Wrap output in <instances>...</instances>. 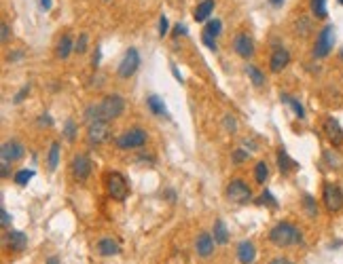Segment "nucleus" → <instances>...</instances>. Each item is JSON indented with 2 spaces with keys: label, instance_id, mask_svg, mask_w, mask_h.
Returning a JSON list of instances; mask_svg holds the SVG:
<instances>
[{
  "label": "nucleus",
  "instance_id": "obj_10",
  "mask_svg": "<svg viewBox=\"0 0 343 264\" xmlns=\"http://www.w3.org/2000/svg\"><path fill=\"white\" fill-rule=\"evenodd\" d=\"M233 51L239 55L241 60H250L254 55V40L250 34L246 32H239L233 36Z\"/></svg>",
  "mask_w": 343,
  "mask_h": 264
},
{
  "label": "nucleus",
  "instance_id": "obj_45",
  "mask_svg": "<svg viewBox=\"0 0 343 264\" xmlns=\"http://www.w3.org/2000/svg\"><path fill=\"white\" fill-rule=\"evenodd\" d=\"M23 57V51H13V53H9V62H17V60H21Z\"/></svg>",
  "mask_w": 343,
  "mask_h": 264
},
{
  "label": "nucleus",
  "instance_id": "obj_2",
  "mask_svg": "<svg viewBox=\"0 0 343 264\" xmlns=\"http://www.w3.org/2000/svg\"><path fill=\"white\" fill-rule=\"evenodd\" d=\"M97 108H100L102 121L110 123V121H117L125 112V100L119 93H112V95H106L102 102H97Z\"/></svg>",
  "mask_w": 343,
  "mask_h": 264
},
{
  "label": "nucleus",
  "instance_id": "obj_32",
  "mask_svg": "<svg viewBox=\"0 0 343 264\" xmlns=\"http://www.w3.org/2000/svg\"><path fill=\"white\" fill-rule=\"evenodd\" d=\"M32 178H34V169H19L15 175H13V180H15L17 186H26Z\"/></svg>",
  "mask_w": 343,
  "mask_h": 264
},
{
  "label": "nucleus",
  "instance_id": "obj_34",
  "mask_svg": "<svg viewBox=\"0 0 343 264\" xmlns=\"http://www.w3.org/2000/svg\"><path fill=\"white\" fill-rule=\"evenodd\" d=\"M64 135H66V140L75 142V137H77V123H75L72 119H68V121H66V127H64Z\"/></svg>",
  "mask_w": 343,
  "mask_h": 264
},
{
  "label": "nucleus",
  "instance_id": "obj_26",
  "mask_svg": "<svg viewBox=\"0 0 343 264\" xmlns=\"http://www.w3.org/2000/svg\"><path fill=\"white\" fill-rule=\"evenodd\" d=\"M301 203H303V212L307 214V218H316L318 216V203H316V199H313L309 192L303 194V201Z\"/></svg>",
  "mask_w": 343,
  "mask_h": 264
},
{
  "label": "nucleus",
  "instance_id": "obj_37",
  "mask_svg": "<svg viewBox=\"0 0 343 264\" xmlns=\"http://www.w3.org/2000/svg\"><path fill=\"white\" fill-rule=\"evenodd\" d=\"M223 127H225V131H229V133H235V131H237V121H235L231 114H227V116L223 119Z\"/></svg>",
  "mask_w": 343,
  "mask_h": 264
},
{
  "label": "nucleus",
  "instance_id": "obj_17",
  "mask_svg": "<svg viewBox=\"0 0 343 264\" xmlns=\"http://www.w3.org/2000/svg\"><path fill=\"white\" fill-rule=\"evenodd\" d=\"M95 252L100 256H117V254H121V247H119V243L114 241V239L104 237V239H100L95 243Z\"/></svg>",
  "mask_w": 343,
  "mask_h": 264
},
{
  "label": "nucleus",
  "instance_id": "obj_42",
  "mask_svg": "<svg viewBox=\"0 0 343 264\" xmlns=\"http://www.w3.org/2000/svg\"><path fill=\"white\" fill-rule=\"evenodd\" d=\"M0 222H3V228H11V214L5 210H0Z\"/></svg>",
  "mask_w": 343,
  "mask_h": 264
},
{
  "label": "nucleus",
  "instance_id": "obj_27",
  "mask_svg": "<svg viewBox=\"0 0 343 264\" xmlns=\"http://www.w3.org/2000/svg\"><path fill=\"white\" fill-rule=\"evenodd\" d=\"M282 102H284V104H288V106L295 110V114H297L299 119H305V108H303V104L299 102V100L290 97L288 93H282Z\"/></svg>",
  "mask_w": 343,
  "mask_h": 264
},
{
  "label": "nucleus",
  "instance_id": "obj_24",
  "mask_svg": "<svg viewBox=\"0 0 343 264\" xmlns=\"http://www.w3.org/2000/svg\"><path fill=\"white\" fill-rule=\"evenodd\" d=\"M246 74H248V78H250V82H252L254 87L261 89V87L265 85V74H263L254 64H248V66H246Z\"/></svg>",
  "mask_w": 343,
  "mask_h": 264
},
{
  "label": "nucleus",
  "instance_id": "obj_51",
  "mask_svg": "<svg viewBox=\"0 0 343 264\" xmlns=\"http://www.w3.org/2000/svg\"><path fill=\"white\" fill-rule=\"evenodd\" d=\"M47 264H60V258H57V256H51V258H47Z\"/></svg>",
  "mask_w": 343,
  "mask_h": 264
},
{
  "label": "nucleus",
  "instance_id": "obj_35",
  "mask_svg": "<svg viewBox=\"0 0 343 264\" xmlns=\"http://www.w3.org/2000/svg\"><path fill=\"white\" fill-rule=\"evenodd\" d=\"M295 30H297V34L307 36V34L311 32V21H309V19H305V17H301V19L297 21V27H295Z\"/></svg>",
  "mask_w": 343,
  "mask_h": 264
},
{
  "label": "nucleus",
  "instance_id": "obj_14",
  "mask_svg": "<svg viewBox=\"0 0 343 264\" xmlns=\"http://www.w3.org/2000/svg\"><path fill=\"white\" fill-rule=\"evenodd\" d=\"M324 133H326L328 142H331L333 146H341V142H343V129H341V125H339L337 119L328 116L324 121Z\"/></svg>",
  "mask_w": 343,
  "mask_h": 264
},
{
  "label": "nucleus",
  "instance_id": "obj_9",
  "mask_svg": "<svg viewBox=\"0 0 343 264\" xmlns=\"http://www.w3.org/2000/svg\"><path fill=\"white\" fill-rule=\"evenodd\" d=\"M108 137H110V123L108 121H97V123H91L87 127V142L91 146L104 144Z\"/></svg>",
  "mask_w": 343,
  "mask_h": 264
},
{
  "label": "nucleus",
  "instance_id": "obj_31",
  "mask_svg": "<svg viewBox=\"0 0 343 264\" xmlns=\"http://www.w3.org/2000/svg\"><path fill=\"white\" fill-rule=\"evenodd\" d=\"M311 13H313V17L324 19V17L328 15V11H326V0H311Z\"/></svg>",
  "mask_w": 343,
  "mask_h": 264
},
{
  "label": "nucleus",
  "instance_id": "obj_4",
  "mask_svg": "<svg viewBox=\"0 0 343 264\" xmlns=\"http://www.w3.org/2000/svg\"><path fill=\"white\" fill-rule=\"evenodd\" d=\"M106 192H108V197L114 199V201H125L127 194H130L127 180L119 171H108L106 173Z\"/></svg>",
  "mask_w": 343,
  "mask_h": 264
},
{
  "label": "nucleus",
  "instance_id": "obj_55",
  "mask_svg": "<svg viewBox=\"0 0 343 264\" xmlns=\"http://www.w3.org/2000/svg\"><path fill=\"white\" fill-rule=\"evenodd\" d=\"M337 3H339V5H343V0H337Z\"/></svg>",
  "mask_w": 343,
  "mask_h": 264
},
{
  "label": "nucleus",
  "instance_id": "obj_1",
  "mask_svg": "<svg viewBox=\"0 0 343 264\" xmlns=\"http://www.w3.org/2000/svg\"><path fill=\"white\" fill-rule=\"evenodd\" d=\"M269 241L276 247H292L303 243V232L292 222H278V224L269 230Z\"/></svg>",
  "mask_w": 343,
  "mask_h": 264
},
{
  "label": "nucleus",
  "instance_id": "obj_41",
  "mask_svg": "<svg viewBox=\"0 0 343 264\" xmlns=\"http://www.w3.org/2000/svg\"><path fill=\"white\" fill-rule=\"evenodd\" d=\"M167 32H169V23H167V17H165V15H161V17H159V36L163 38Z\"/></svg>",
  "mask_w": 343,
  "mask_h": 264
},
{
  "label": "nucleus",
  "instance_id": "obj_28",
  "mask_svg": "<svg viewBox=\"0 0 343 264\" xmlns=\"http://www.w3.org/2000/svg\"><path fill=\"white\" fill-rule=\"evenodd\" d=\"M47 163H49V169L55 171L57 165H60V144L53 142L49 148V155H47Z\"/></svg>",
  "mask_w": 343,
  "mask_h": 264
},
{
  "label": "nucleus",
  "instance_id": "obj_54",
  "mask_svg": "<svg viewBox=\"0 0 343 264\" xmlns=\"http://www.w3.org/2000/svg\"><path fill=\"white\" fill-rule=\"evenodd\" d=\"M339 57H341V60H343V49H341V51H339Z\"/></svg>",
  "mask_w": 343,
  "mask_h": 264
},
{
  "label": "nucleus",
  "instance_id": "obj_6",
  "mask_svg": "<svg viewBox=\"0 0 343 264\" xmlns=\"http://www.w3.org/2000/svg\"><path fill=\"white\" fill-rule=\"evenodd\" d=\"M227 197L229 201H235V203H248L252 199V188L241 178H233L227 184Z\"/></svg>",
  "mask_w": 343,
  "mask_h": 264
},
{
  "label": "nucleus",
  "instance_id": "obj_53",
  "mask_svg": "<svg viewBox=\"0 0 343 264\" xmlns=\"http://www.w3.org/2000/svg\"><path fill=\"white\" fill-rule=\"evenodd\" d=\"M3 178H9V165L3 163Z\"/></svg>",
  "mask_w": 343,
  "mask_h": 264
},
{
  "label": "nucleus",
  "instance_id": "obj_23",
  "mask_svg": "<svg viewBox=\"0 0 343 264\" xmlns=\"http://www.w3.org/2000/svg\"><path fill=\"white\" fill-rule=\"evenodd\" d=\"M214 241H216L218 245H227L229 243V230L225 226V222L223 220H216L214 222Z\"/></svg>",
  "mask_w": 343,
  "mask_h": 264
},
{
  "label": "nucleus",
  "instance_id": "obj_16",
  "mask_svg": "<svg viewBox=\"0 0 343 264\" xmlns=\"http://www.w3.org/2000/svg\"><path fill=\"white\" fill-rule=\"evenodd\" d=\"M237 260L239 264H254L256 260V247L252 241H241L237 245Z\"/></svg>",
  "mask_w": 343,
  "mask_h": 264
},
{
  "label": "nucleus",
  "instance_id": "obj_8",
  "mask_svg": "<svg viewBox=\"0 0 343 264\" xmlns=\"http://www.w3.org/2000/svg\"><path fill=\"white\" fill-rule=\"evenodd\" d=\"M322 199H324V207L331 214L339 212L341 207H343V188L337 186V184H324Z\"/></svg>",
  "mask_w": 343,
  "mask_h": 264
},
{
  "label": "nucleus",
  "instance_id": "obj_19",
  "mask_svg": "<svg viewBox=\"0 0 343 264\" xmlns=\"http://www.w3.org/2000/svg\"><path fill=\"white\" fill-rule=\"evenodd\" d=\"M278 167H280V171H282V173H290L292 169H297V167H299V163H297L295 159H290V157H288V152H286V148H284V146H280V148H278Z\"/></svg>",
  "mask_w": 343,
  "mask_h": 264
},
{
  "label": "nucleus",
  "instance_id": "obj_40",
  "mask_svg": "<svg viewBox=\"0 0 343 264\" xmlns=\"http://www.w3.org/2000/svg\"><path fill=\"white\" fill-rule=\"evenodd\" d=\"M202 40H204V45L208 47V49H212V51H216L218 47H216V38L214 36H210V34H202Z\"/></svg>",
  "mask_w": 343,
  "mask_h": 264
},
{
  "label": "nucleus",
  "instance_id": "obj_38",
  "mask_svg": "<svg viewBox=\"0 0 343 264\" xmlns=\"http://www.w3.org/2000/svg\"><path fill=\"white\" fill-rule=\"evenodd\" d=\"M259 205H269V207H278V201H276V197L271 194L269 190H265L263 194H261V199H259Z\"/></svg>",
  "mask_w": 343,
  "mask_h": 264
},
{
  "label": "nucleus",
  "instance_id": "obj_22",
  "mask_svg": "<svg viewBox=\"0 0 343 264\" xmlns=\"http://www.w3.org/2000/svg\"><path fill=\"white\" fill-rule=\"evenodd\" d=\"M75 51V43H72V38H70L68 34H64L60 38V43H57V57H62V60H68V55Z\"/></svg>",
  "mask_w": 343,
  "mask_h": 264
},
{
  "label": "nucleus",
  "instance_id": "obj_44",
  "mask_svg": "<svg viewBox=\"0 0 343 264\" xmlns=\"http://www.w3.org/2000/svg\"><path fill=\"white\" fill-rule=\"evenodd\" d=\"M38 125H47V127H51V125H53V119H51L49 114H42V116H38Z\"/></svg>",
  "mask_w": 343,
  "mask_h": 264
},
{
  "label": "nucleus",
  "instance_id": "obj_20",
  "mask_svg": "<svg viewBox=\"0 0 343 264\" xmlns=\"http://www.w3.org/2000/svg\"><path fill=\"white\" fill-rule=\"evenodd\" d=\"M146 106H149V110L155 114V116H167V106H165V102L161 100L159 95H149L146 97Z\"/></svg>",
  "mask_w": 343,
  "mask_h": 264
},
{
  "label": "nucleus",
  "instance_id": "obj_12",
  "mask_svg": "<svg viewBox=\"0 0 343 264\" xmlns=\"http://www.w3.org/2000/svg\"><path fill=\"white\" fill-rule=\"evenodd\" d=\"M23 152H26V148L21 146V142L11 140V142H5V144H3V148H0V157H3V163L11 165V163L19 161V159L23 157Z\"/></svg>",
  "mask_w": 343,
  "mask_h": 264
},
{
  "label": "nucleus",
  "instance_id": "obj_3",
  "mask_svg": "<svg viewBox=\"0 0 343 264\" xmlns=\"http://www.w3.org/2000/svg\"><path fill=\"white\" fill-rule=\"evenodd\" d=\"M146 140H149V135H146L144 129H142V127H132L130 131L121 133L114 144H117L119 150H138V148H142L146 144Z\"/></svg>",
  "mask_w": 343,
  "mask_h": 264
},
{
  "label": "nucleus",
  "instance_id": "obj_43",
  "mask_svg": "<svg viewBox=\"0 0 343 264\" xmlns=\"http://www.w3.org/2000/svg\"><path fill=\"white\" fill-rule=\"evenodd\" d=\"M0 32H3V43H9V38H11V25H9L7 21L0 25Z\"/></svg>",
  "mask_w": 343,
  "mask_h": 264
},
{
  "label": "nucleus",
  "instance_id": "obj_50",
  "mask_svg": "<svg viewBox=\"0 0 343 264\" xmlns=\"http://www.w3.org/2000/svg\"><path fill=\"white\" fill-rule=\"evenodd\" d=\"M172 72H174V76H176V80H178V82H182V76H180V70H178V68H176V66H172Z\"/></svg>",
  "mask_w": 343,
  "mask_h": 264
},
{
  "label": "nucleus",
  "instance_id": "obj_30",
  "mask_svg": "<svg viewBox=\"0 0 343 264\" xmlns=\"http://www.w3.org/2000/svg\"><path fill=\"white\" fill-rule=\"evenodd\" d=\"M267 175H269V167H267V163L265 161H259L254 165V180L259 184H263L265 180H267Z\"/></svg>",
  "mask_w": 343,
  "mask_h": 264
},
{
  "label": "nucleus",
  "instance_id": "obj_36",
  "mask_svg": "<svg viewBox=\"0 0 343 264\" xmlns=\"http://www.w3.org/2000/svg\"><path fill=\"white\" fill-rule=\"evenodd\" d=\"M87 45H89V36L83 32V34L79 36V40L75 43V51H77V53L81 55V53H85V51H87Z\"/></svg>",
  "mask_w": 343,
  "mask_h": 264
},
{
  "label": "nucleus",
  "instance_id": "obj_56",
  "mask_svg": "<svg viewBox=\"0 0 343 264\" xmlns=\"http://www.w3.org/2000/svg\"><path fill=\"white\" fill-rule=\"evenodd\" d=\"M106 3H108V0H106Z\"/></svg>",
  "mask_w": 343,
  "mask_h": 264
},
{
  "label": "nucleus",
  "instance_id": "obj_15",
  "mask_svg": "<svg viewBox=\"0 0 343 264\" xmlns=\"http://www.w3.org/2000/svg\"><path fill=\"white\" fill-rule=\"evenodd\" d=\"M214 245H216V241H214V237L210 232H199V237L195 241V252H197V256L208 258L214 252Z\"/></svg>",
  "mask_w": 343,
  "mask_h": 264
},
{
  "label": "nucleus",
  "instance_id": "obj_5",
  "mask_svg": "<svg viewBox=\"0 0 343 264\" xmlns=\"http://www.w3.org/2000/svg\"><path fill=\"white\" fill-rule=\"evenodd\" d=\"M333 45H335V25L328 23V25L322 27L318 38H316V45H313V57H318V60L326 57V55L333 51Z\"/></svg>",
  "mask_w": 343,
  "mask_h": 264
},
{
  "label": "nucleus",
  "instance_id": "obj_25",
  "mask_svg": "<svg viewBox=\"0 0 343 264\" xmlns=\"http://www.w3.org/2000/svg\"><path fill=\"white\" fill-rule=\"evenodd\" d=\"M322 159H324V163H326L331 169H339L341 165H343V157L339 155L337 150H324Z\"/></svg>",
  "mask_w": 343,
  "mask_h": 264
},
{
  "label": "nucleus",
  "instance_id": "obj_48",
  "mask_svg": "<svg viewBox=\"0 0 343 264\" xmlns=\"http://www.w3.org/2000/svg\"><path fill=\"white\" fill-rule=\"evenodd\" d=\"M38 3H40V7L45 9V11H49L53 7V0H38Z\"/></svg>",
  "mask_w": 343,
  "mask_h": 264
},
{
  "label": "nucleus",
  "instance_id": "obj_13",
  "mask_svg": "<svg viewBox=\"0 0 343 264\" xmlns=\"http://www.w3.org/2000/svg\"><path fill=\"white\" fill-rule=\"evenodd\" d=\"M288 64H290V53L286 51L284 47L276 45L274 53H271V57H269V70L271 72H282Z\"/></svg>",
  "mask_w": 343,
  "mask_h": 264
},
{
  "label": "nucleus",
  "instance_id": "obj_11",
  "mask_svg": "<svg viewBox=\"0 0 343 264\" xmlns=\"http://www.w3.org/2000/svg\"><path fill=\"white\" fill-rule=\"evenodd\" d=\"M70 169H72V175L79 180V182H85L91 173V161L87 155H75L72 163H70Z\"/></svg>",
  "mask_w": 343,
  "mask_h": 264
},
{
  "label": "nucleus",
  "instance_id": "obj_52",
  "mask_svg": "<svg viewBox=\"0 0 343 264\" xmlns=\"http://www.w3.org/2000/svg\"><path fill=\"white\" fill-rule=\"evenodd\" d=\"M269 5H271V7H282L284 0H269Z\"/></svg>",
  "mask_w": 343,
  "mask_h": 264
},
{
  "label": "nucleus",
  "instance_id": "obj_29",
  "mask_svg": "<svg viewBox=\"0 0 343 264\" xmlns=\"http://www.w3.org/2000/svg\"><path fill=\"white\" fill-rule=\"evenodd\" d=\"M220 32H223V21H220V19H210V21L206 23V27H204V34H210V36H214V38H218Z\"/></svg>",
  "mask_w": 343,
  "mask_h": 264
},
{
  "label": "nucleus",
  "instance_id": "obj_7",
  "mask_svg": "<svg viewBox=\"0 0 343 264\" xmlns=\"http://www.w3.org/2000/svg\"><path fill=\"white\" fill-rule=\"evenodd\" d=\"M140 68V53H138V49H127L125 51V55H123V60H121V64H119V70H117V74H119V78H130V76H134L136 74V70Z\"/></svg>",
  "mask_w": 343,
  "mask_h": 264
},
{
  "label": "nucleus",
  "instance_id": "obj_46",
  "mask_svg": "<svg viewBox=\"0 0 343 264\" xmlns=\"http://www.w3.org/2000/svg\"><path fill=\"white\" fill-rule=\"evenodd\" d=\"M187 32H189V30H187V25H184V23H176V30H174V34H176V36H180V34L184 36Z\"/></svg>",
  "mask_w": 343,
  "mask_h": 264
},
{
  "label": "nucleus",
  "instance_id": "obj_39",
  "mask_svg": "<svg viewBox=\"0 0 343 264\" xmlns=\"http://www.w3.org/2000/svg\"><path fill=\"white\" fill-rule=\"evenodd\" d=\"M28 93H30V85H23V87L17 91V95L13 97V102H15V104H21V102L26 100V97H28Z\"/></svg>",
  "mask_w": 343,
  "mask_h": 264
},
{
  "label": "nucleus",
  "instance_id": "obj_47",
  "mask_svg": "<svg viewBox=\"0 0 343 264\" xmlns=\"http://www.w3.org/2000/svg\"><path fill=\"white\" fill-rule=\"evenodd\" d=\"M269 264H295L292 260H288V258H274Z\"/></svg>",
  "mask_w": 343,
  "mask_h": 264
},
{
  "label": "nucleus",
  "instance_id": "obj_33",
  "mask_svg": "<svg viewBox=\"0 0 343 264\" xmlns=\"http://www.w3.org/2000/svg\"><path fill=\"white\" fill-rule=\"evenodd\" d=\"M250 159V152L248 150H241V148H235L233 152H231V161L235 163V165H241V163H246Z\"/></svg>",
  "mask_w": 343,
  "mask_h": 264
},
{
  "label": "nucleus",
  "instance_id": "obj_18",
  "mask_svg": "<svg viewBox=\"0 0 343 264\" xmlns=\"http://www.w3.org/2000/svg\"><path fill=\"white\" fill-rule=\"evenodd\" d=\"M7 243L13 252H23V249L28 247V237L21 230H9L7 232Z\"/></svg>",
  "mask_w": 343,
  "mask_h": 264
},
{
  "label": "nucleus",
  "instance_id": "obj_49",
  "mask_svg": "<svg viewBox=\"0 0 343 264\" xmlns=\"http://www.w3.org/2000/svg\"><path fill=\"white\" fill-rule=\"evenodd\" d=\"M93 68H97L100 66V47H95V53H93Z\"/></svg>",
  "mask_w": 343,
  "mask_h": 264
},
{
  "label": "nucleus",
  "instance_id": "obj_21",
  "mask_svg": "<svg viewBox=\"0 0 343 264\" xmlns=\"http://www.w3.org/2000/svg\"><path fill=\"white\" fill-rule=\"evenodd\" d=\"M214 0H202L197 7H195V13H193V17H195V21H206L208 17H210V13L214 11Z\"/></svg>",
  "mask_w": 343,
  "mask_h": 264
}]
</instances>
